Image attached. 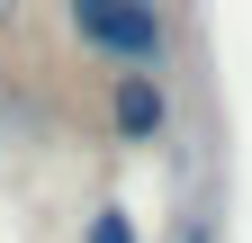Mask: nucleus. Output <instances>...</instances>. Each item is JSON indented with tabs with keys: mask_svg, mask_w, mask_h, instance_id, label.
<instances>
[{
	"mask_svg": "<svg viewBox=\"0 0 252 243\" xmlns=\"http://www.w3.org/2000/svg\"><path fill=\"white\" fill-rule=\"evenodd\" d=\"M63 27L108 72H171V18L162 0H63Z\"/></svg>",
	"mask_w": 252,
	"mask_h": 243,
	"instance_id": "nucleus-1",
	"label": "nucleus"
},
{
	"mask_svg": "<svg viewBox=\"0 0 252 243\" xmlns=\"http://www.w3.org/2000/svg\"><path fill=\"white\" fill-rule=\"evenodd\" d=\"M180 108H171V81L162 72H108V135L117 144H171Z\"/></svg>",
	"mask_w": 252,
	"mask_h": 243,
	"instance_id": "nucleus-2",
	"label": "nucleus"
},
{
	"mask_svg": "<svg viewBox=\"0 0 252 243\" xmlns=\"http://www.w3.org/2000/svg\"><path fill=\"white\" fill-rule=\"evenodd\" d=\"M81 243H144V225H135V207H117V198H99L81 216Z\"/></svg>",
	"mask_w": 252,
	"mask_h": 243,
	"instance_id": "nucleus-3",
	"label": "nucleus"
},
{
	"mask_svg": "<svg viewBox=\"0 0 252 243\" xmlns=\"http://www.w3.org/2000/svg\"><path fill=\"white\" fill-rule=\"evenodd\" d=\"M171 243H216V207L207 198H180L171 207Z\"/></svg>",
	"mask_w": 252,
	"mask_h": 243,
	"instance_id": "nucleus-4",
	"label": "nucleus"
},
{
	"mask_svg": "<svg viewBox=\"0 0 252 243\" xmlns=\"http://www.w3.org/2000/svg\"><path fill=\"white\" fill-rule=\"evenodd\" d=\"M0 18H9V0H0Z\"/></svg>",
	"mask_w": 252,
	"mask_h": 243,
	"instance_id": "nucleus-5",
	"label": "nucleus"
}]
</instances>
